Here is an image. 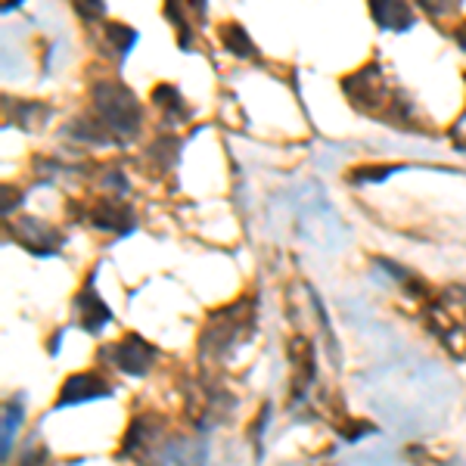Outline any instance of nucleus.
<instances>
[{"label":"nucleus","instance_id":"f257e3e1","mask_svg":"<svg viewBox=\"0 0 466 466\" xmlns=\"http://www.w3.org/2000/svg\"><path fill=\"white\" fill-rule=\"evenodd\" d=\"M90 103H94V118L106 127V134L116 144H125L140 134L144 109H140L137 96L131 94V87H125L122 81H96L90 87Z\"/></svg>","mask_w":466,"mask_h":466},{"label":"nucleus","instance_id":"f03ea898","mask_svg":"<svg viewBox=\"0 0 466 466\" xmlns=\"http://www.w3.org/2000/svg\"><path fill=\"white\" fill-rule=\"evenodd\" d=\"M252 323H255V305L249 299L243 302H233L228 308H218L208 314V323L202 329V355H228L233 345H239L246 336H252Z\"/></svg>","mask_w":466,"mask_h":466},{"label":"nucleus","instance_id":"7ed1b4c3","mask_svg":"<svg viewBox=\"0 0 466 466\" xmlns=\"http://www.w3.org/2000/svg\"><path fill=\"white\" fill-rule=\"evenodd\" d=\"M342 90H345V96L355 103V109L370 112V116H380V118H392V122H398L395 112L408 109L404 103H398L395 96L389 94L380 66H367V69L349 75V78L342 81Z\"/></svg>","mask_w":466,"mask_h":466},{"label":"nucleus","instance_id":"20e7f679","mask_svg":"<svg viewBox=\"0 0 466 466\" xmlns=\"http://www.w3.org/2000/svg\"><path fill=\"white\" fill-rule=\"evenodd\" d=\"M162 426H165V420L159 413H140V417H134L122 439V457H131V461H137L144 466L159 463Z\"/></svg>","mask_w":466,"mask_h":466},{"label":"nucleus","instance_id":"39448f33","mask_svg":"<svg viewBox=\"0 0 466 466\" xmlns=\"http://www.w3.org/2000/svg\"><path fill=\"white\" fill-rule=\"evenodd\" d=\"M103 351H106L109 364L118 367V370L127 373V377H147L156 364V349L137 333H125L122 339L106 345Z\"/></svg>","mask_w":466,"mask_h":466},{"label":"nucleus","instance_id":"423d86ee","mask_svg":"<svg viewBox=\"0 0 466 466\" xmlns=\"http://www.w3.org/2000/svg\"><path fill=\"white\" fill-rule=\"evenodd\" d=\"M6 230H10L13 243L32 255H56L66 243L63 233L50 228V224L37 221V218H19V221L6 224Z\"/></svg>","mask_w":466,"mask_h":466},{"label":"nucleus","instance_id":"0eeeda50","mask_svg":"<svg viewBox=\"0 0 466 466\" xmlns=\"http://www.w3.org/2000/svg\"><path fill=\"white\" fill-rule=\"evenodd\" d=\"M85 218H87L90 228L116 233V237H127V233L137 230V215H134V208L118 197L94 202V206L85 212Z\"/></svg>","mask_w":466,"mask_h":466},{"label":"nucleus","instance_id":"6e6552de","mask_svg":"<svg viewBox=\"0 0 466 466\" xmlns=\"http://www.w3.org/2000/svg\"><path fill=\"white\" fill-rule=\"evenodd\" d=\"M106 395H112V386L100 377V373H94V370L72 373L56 395V410L75 408V404H85V401H96V398H106Z\"/></svg>","mask_w":466,"mask_h":466},{"label":"nucleus","instance_id":"1a4fd4ad","mask_svg":"<svg viewBox=\"0 0 466 466\" xmlns=\"http://www.w3.org/2000/svg\"><path fill=\"white\" fill-rule=\"evenodd\" d=\"M287 355H289V367H292V404L302 401V395L308 392V386L314 382V345L305 336H292L287 345Z\"/></svg>","mask_w":466,"mask_h":466},{"label":"nucleus","instance_id":"9d476101","mask_svg":"<svg viewBox=\"0 0 466 466\" xmlns=\"http://www.w3.org/2000/svg\"><path fill=\"white\" fill-rule=\"evenodd\" d=\"M75 305H78V314H81V327L87 333H100L103 327L112 320V308L96 296V287H94V274L87 277V283L81 287V292L75 296Z\"/></svg>","mask_w":466,"mask_h":466},{"label":"nucleus","instance_id":"9b49d317","mask_svg":"<svg viewBox=\"0 0 466 466\" xmlns=\"http://www.w3.org/2000/svg\"><path fill=\"white\" fill-rule=\"evenodd\" d=\"M159 466H206V441L177 435L162 445Z\"/></svg>","mask_w":466,"mask_h":466},{"label":"nucleus","instance_id":"f8f14e48","mask_svg":"<svg viewBox=\"0 0 466 466\" xmlns=\"http://www.w3.org/2000/svg\"><path fill=\"white\" fill-rule=\"evenodd\" d=\"M370 16L380 28H389V32H408L413 25V10L408 4H370Z\"/></svg>","mask_w":466,"mask_h":466},{"label":"nucleus","instance_id":"ddd939ff","mask_svg":"<svg viewBox=\"0 0 466 466\" xmlns=\"http://www.w3.org/2000/svg\"><path fill=\"white\" fill-rule=\"evenodd\" d=\"M221 44L228 47V54L233 56H239V59H249L255 56V44H252V37L246 35V28L239 25V22H228V25H221Z\"/></svg>","mask_w":466,"mask_h":466},{"label":"nucleus","instance_id":"4468645a","mask_svg":"<svg viewBox=\"0 0 466 466\" xmlns=\"http://www.w3.org/2000/svg\"><path fill=\"white\" fill-rule=\"evenodd\" d=\"M50 109L44 103H35V100H16L13 103V122L25 131H41V125L47 122Z\"/></svg>","mask_w":466,"mask_h":466},{"label":"nucleus","instance_id":"2eb2a0df","mask_svg":"<svg viewBox=\"0 0 466 466\" xmlns=\"http://www.w3.org/2000/svg\"><path fill=\"white\" fill-rule=\"evenodd\" d=\"M22 417H25V410H22L19 401H6L4 404V441H0V461H10L13 454V439H16L19 426H22Z\"/></svg>","mask_w":466,"mask_h":466},{"label":"nucleus","instance_id":"dca6fc26","mask_svg":"<svg viewBox=\"0 0 466 466\" xmlns=\"http://www.w3.org/2000/svg\"><path fill=\"white\" fill-rule=\"evenodd\" d=\"M153 103L165 112V116H177V118L190 116V109H187V103H184V96H180V90L171 87V85H156L153 87Z\"/></svg>","mask_w":466,"mask_h":466},{"label":"nucleus","instance_id":"f3484780","mask_svg":"<svg viewBox=\"0 0 466 466\" xmlns=\"http://www.w3.org/2000/svg\"><path fill=\"white\" fill-rule=\"evenodd\" d=\"M106 37H109L112 47H116L118 56H127V50L137 44V32H134V28H127V25H122V22H109V25H106Z\"/></svg>","mask_w":466,"mask_h":466},{"label":"nucleus","instance_id":"a211bd4d","mask_svg":"<svg viewBox=\"0 0 466 466\" xmlns=\"http://www.w3.org/2000/svg\"><path fill=\"white\" fill-rule=\"evenodd\" d=\"M162 13L177 25V44L187 50L193 44V32H190V22H187V10H184V6H177V4H165Z\"/></svg>","mask_w":466,"mask_h":466},{"label":"nucleus","instance_id":"6ab92c4d","mask_svg":"<svg viewBox=\"0 0 466 466\" xmlns=\"http://www.w3.org/2000/svg\"><path fill=\"white\" fill-rule=\"evenodd\" d=\"M404 165H360V168H351L349 171V180H360V184H367V180H386L389 175H395V171H401Z\"/></svg>","mask_w":466,"mask_h":466},{"label":"nucleus","instance_id":"aec40b11","mask_svg":"<svg viewBox=\"0 0 466 466\" xmlns=\"http://www.w3.org/2000/svg\"><path fill=\"white\" fill-rule=\"evenodd\" d=\"M16 466H50V454L44 445H28L25 451H22L19 463Z\"/></svg>","mask_w":466,"mask_h":466},{"label":"nucleus","instance_id":"412c9836","mask_svg":"<svg viewBox=\"0 0 466 466\" xmlns=\"http://www.w3.org/2000/svg\"><path fill=\"white\" fill-rule=\"evenodd\" d=\"M268 413H270V408H268V404H265V408H261V413H258V420H255V430H252V439H255V441H258V435H265Z\"/></svg>","mask_w":466,"mask_h":466},{"label":"nucleus","instance_id":"4be33fe9","mask_svg":"<svg viewBox=\"0 0 466 466\" xmlns=\"http://www.w3.org/2000/svg\"><path fill=\"white\" fill-rule=\"evenodd\" d=\"M457 44H461V47L466 50V28H461V32H457Z\"/></svg>","mask_w":466,"mask_h":466}]
</instances>
